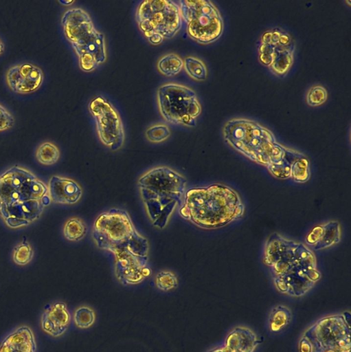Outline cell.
Here are the masks:
<instances>
[{"label":"cell","mask_w":351,"mask_h":352,"mask_svg":"<svg viewBox=\"0 0 351 352\" xmlns=\"http://www.w3.org/2000/svg\"><path fill=\"white\" fill-rule=\"evenodd\" d=\"M223 135L231 147L265 167L273 177L297 183L309 180L308 157L278 142L274 134L260 123L247 118H233L224 124Z\"/></svg>","instance_id":"cell-1"},{"label":"cell","mask_w":351,"mask_h":352,"mask_svg":"<svg viewBox=\"0 0 351 352\" xmlns=\"http://www.w3.org/2000/svg\"><path fill=\"white\" fill-rule=\"evenodd\" d=\"M91 236L98 248L113 256L114 274L122 285H138L150 275L148 241L127 211L113 208L99 214Z\"/></svg>","instance_id":"cell-2"},{"label":"cell","mask_w":351,"mask_h":352,"mask_svg":"<svg viewBox=\"0 0 351 352\" xmlns=\"http://www.w3.org/2000/svg\"><path fill=\"white\" fill-rule=\"evenodd\" d=\"M262 260L270 271L275 289L291 297L304 296L321 277L313 251L306 245L278 232L267 239Z\"/></svg>","instance_id":"cell-3"},{"label":"cell","mask_w":351,"mask_h":352,"mask_svg":"<svg viewBox=\"0 0 351 352\" xmlns=\"http://www.w3.org/2000/svg\"><path fill=\"white\" fill-rule=\"evenodd\" d=\"M51 202L47 184L30 170L14 165L0 174V219L8 228L28 226Z\"/></svg>","instance_id":"cell-4"},{"label":"cell","mask_w":351,"mask_h":352,"mask_svg":"<svg viewBox=\"0 0 351 352\" xmlns=\"http://www.w3.org/2000/svg\"><path fill=\"white\" fill-rule=\"evenodd\" d=\"M245 211L240 194L219 183L187 189L179 208L183 219L205 230L227 226L241 219Z\"/></svg>","instance_id":"cell-5"},{"label":"cell","mask_w":351,"mask_h":352,"mask_svg":"<svg viewBox=\"0 0 351 352\" xmlns=\"http://www.w3.org/2000/svg\"><path fill=\"white\" fill-rule=\"evenodd\" d=\"M186 178L177 170L157 166L144 172L137 180L139 195L147 217L157 229H164L181 206L187 190Z\"/></svg>","instance_id":"cell-6"},{"label":"cell","mask_w":351,"mask_h":352,"mask_svg":"<svg viewBox=\"0 0 351 352\" xmlns=\"http://www.w3.org/2000/svg\"><path fill=\"white\" fill-rule=\"evenodd\" d=\"M61 25L82 71L91 72L105 63L107 58L105 36L95 28L87 11L80 8L67 10L62 16Z\"/></svg>","instance_id":"cell-7"},{"label":"cell","mask_w":351,"mask_h":352,"mask_svg":"<svg viewBox=\"0 0 351 352\" xmlns=\"http://www.w3.org/2000/svg\"><path fill=\"white\" fill-rule=\"evenodd\" d=\"M299 352H351V314L346 311L316 320L298 342Z\"/></svg>","instance_id":"cell-8"},{"label":"cell","mask_w":351,"mask_h":352,"mask_svg":"<svg viewBox=\"0 0 351 352\" xmlns=\"http://www.w3.org/2000/svg\"><path fill=\"white\" fill-rule=\"evenodd\" d=\"M135 19L139 30L153 45L174 37L183 23L178 3L170 0L141 2L135 12Z\"/></svg>","instance_id":"cell-9"},{"label":"cell","mask_w":351,"mask_h":352,"mask_svg":"<svg viewBox=\"0 0 351 352\" xmlns=\"http://www.w3.org/2000/svg\"><path fill=\"white\" fill-rule=\"evenodd\" d=\"M157 103L162 118L168 123L194 127L201 113L196 92L185 85L168 82L157 91Z\"/></svg>","instance_id":"cell-10"},{"label":"cell","mask_w":351,"mask_h":352,"mask_svg":"<svg viewBox=\"0 0 351 352\" xmlns=\"http://www.w3.org/2000/svg\"><path fill=\"white\" fill-rule=\"evenodd\" d=\"M178 5L188 36L195 42L207 45L223 34L224 23L220 10L210 1L182 0Z\"/></svg>","instance_id":"cell-11"},{"label":"cell","mask_w":351,"mask_h":352,"mask_svg":"<svg viewBox=\"0 0 351 352\" xmlns=\"http://www.w3.org/2000/svg\"><path fill=\"white\" fill-rule=\"evenodd\" d=\"M295 52L292 36L281 28H273L261 36L258 55L260 63L274 75L284 76L291 69Z\"/></svg>","instance_id":"cell-12"},{"label":"cell","mask_w":351,"mask_h":352,"mask_svg":"<svg viewBox=\"0 0 351 352\" xmlns=\"http://www.w3.org/2000/svg\"><path fill=\"white\" fill-rule=\"evenodd\" d=\"M100 142L112 151L120 150L125 141L122 118L114 105L106 98L97 96L89 104Z\"/></svg>","instance_id":"cell-13"},{"label":"cell","mask_w":351,"mask_h":352,"mask_svg":"<svg viewBox=\"0 0 351 352\" xmlns=\"http://www.w3.org/2000/svg\"><path fill=\"white\" fill-rule=\"evenodd\" d=\"M44 80L43 70L30 63L10 67L5 73V82L10 89L19 94H29L38 90Z\"/></svg>","instance_id":"cell-14"},{"label":"cell","mask_w":351,"mask_h":352,"mask_svg":"<svg viewBox=\"0 0 351 352\" xmlns=\"http://www.w3.org/2000/svg\"><path fill=\"white\" fill-rule=\"evenodd\" d=\"M71 315L67 305L61 301L49 304L44 309L40 320L42 331L52 338H59L67 331Z\"/></svg>","instance_id":"cell-15"},{"label":"cell","mask_w":351,"mask_h":352,"mask_svg":"<svg viewBox=\"0 0 351 352\" xmlns=\"http://www.w3.org/2000/svg\"><path fill=\"white\" fill-rule=\"evenodd\" d=\"M341 240L339 221L330 220L313 228L305 238L306 245L312 250H322L338 244Z\"/></svg>","instance_id":"cell-16"},{"label":"cell","mask_w":351,"mask_h":352,"mask_svg":"<svg viewBox=\"0 0 351 352\" xmlns=\"http://www.w3.org/2000/svg\"><path fill=\"white\" fill-rule=\"evenodd\" d=\"M47 186L50 199L56 204L73 205L82 196L81 186L69 177L53 175L50 177Z\"/></svg>","instance_id":"cell-17"},{"label":"cell","mask_w":351,"mask_h":352,"mask_svg":"<svg viewBox=\"0 0 351 352\" xmlns=\"http://www.w3.org/2000/svg\"><path fill=\"white\" fill-rule=\"evenodd\" d=\"M0 352H36V342L32 329L27 325L14 329L1 342Z\"/></svg>","instance_id":"cell-18"},{"label":"cell","mask_w":351,"mask_h":352,"mask_svg":"<svg viewBox=\"0 0 351 352\" xmlns=\"http://www.w3.org/2000/svg\"><path fill=\"white\" fill-rule=\"evenodd\" d=\"M259 344L260 340L252 329L237 326L227 333L223 345L229 352H254Z\"/></svg>","instance_id":"cell-19"},{"label":"cell","mask_w":351,"mask_h":352,"mask_svg":"<svg viewBox=\"0 0 351 352\" xmlns=\"http://www.w3.org/2000/svg\"><path fill=\"white\" fill-rule=\"evenodd\" d=\"M292 320V311L286 306L273 307L268 317V328L271 332L278 333L286 328Z\"/></svg>","instance_id":"cell-20"},{"label":"cell","mask_w":351,"mask_h":352,"mask_svg":"<svg viewBox=\"0 0 351 352\" xmlns=\"http://www.w3.org/2000/svg\"><path fill=\"white\" fill-rule=\"evenodd\" d=\"M157 68L163 76L172 77L183 69V59L177 54L168 53L159 58Z\"/></svg>","instance_id":"cell-21"},{"label":"cell","mask_w":351,"mask_h":352,"mask_svg":"<svg viewBox=\"0 0 351 352\" xmlns=\"http://www.w3.org/2000/svg\"><path fill=\"white\" fill-rule=\"evenodd\" d=\"M63 233L67 241H79L86 236L87 226L81 218L73 217L68 219L64 223Z\"/></svg>","instance_id":"cell-22"},{"label":"cell","mask_w":351,"mask_h":352,"mask_svg":"<svg viewBox=\"0 0 351 352\" xmlns=\"http://www.w3.org/2000/svg\"><path fill=\"white\" fill-rule=\"evenodd\" d=\"M183 68L186 74L194 80L204 81L207 78V66L202 60L197 57L186 56L183 59Z\"/></svg>","instance_id":"cell-23"},{"label":"cell","mask_w":351,"mask_h":352,"mask_svg":"<svg viewBox=\"0 0 351 352\" xmlns=\"http://www.w3.org/2000/svg\"><path fill=\"white\" fill-rule=\"evenodd\" d=\"M60 153L58 147L51 142H44L36 148L35 157L41 164L50 166L56 164L60 158Z\"/></svg>","instance_id":"cell-24"},{"label":"cell","mask_w":351,"mask_h":352,"mask_svg":"<svg viewBox=\"0 0 351 352\" xmlns=\"http://www.w3.org/2000/svg\"><path fill=\"white\" fill-rule=\"evenodd\" d=\"M95 318L94 310L86 305L77 307L72 317L75 326L81 329H86L92 327L95 322Z\"/></svg>","instance_id":"cell-25"},{"label":"cell","mask_w":351,"mask_h":352,"mask_svg":"<svg viewBox=\"0 0 351 352\" xmlns=\"http://www.w3.org/2000/svg\"><path fill=\"white\" fill-rule=\"evenodd\" d=\"M171 135L170 127L164 123H156L148 126L145 131L146 140L151 143H161Z\"/></svg>","instance_id":"cell-26"},{"label":"cell","mask_w":351,"mask_h":352,"mask_svg":"<svg viewBox=\"0 0 351 352\" xmlns=\"http://www.w3.org/2000/svg\"><path fill=\"white\" fill-rule=\"evenodd\" d=\"M34 256V250L30 243L23 240L18 243L13 249L12 260L18 265H25L28 264Z\"/></svg>","instance_id":"cell-27"},{"label":"cell","mask_w":351,"mask_h":352,"mask_svg":"<svg viewBox=\"0 0 351 352\" xmlns=\"http://www.w3.org/2000/svg\"><path fill=\"white\" fill-rule=\"evenodd\" d=\"M156 287L162 292H169L174 289L178 286V278L177 275L170 270L159 271L155 277Z\"/></svg>","instance_id":"cell-28"},{"label":"cell","mask_w":351,"mask_h":352,"mask_svg":"<svg viewBox=\"0 0 351 352\" xmlns=\"http://www.w3.org/2000/svg\"><path fill=\"white\" fill-rule=\"evenodd\" d=\"M328 98V91L325 87L315 85L310 87L306 94V102L310 107H318L324 104Z\"/></svg>","instance_id":"cell-29"},{"label":"cell","mask_w":351,"mask_h":352,"mask_svg":"<svg viewBox=\"0 0 351 352\" xmlns=\"http://www.w3.org/2000/svg\"><path fill=\"white\" fill-rule=\"evenodd\" d=\"M14 124V116L5 107L0 104V132L11 129Z\"/></svg>","instance_id":"cell-30"},{"label":"cell","mask_w":351,"mask_h":352,"mask_svg":"<svg viewBox=\"0 0 351 352\" xmlns=\"http://www.w3.org/2000/svg\"><path fill=\"white\" fill-rule=\"evenodd\" d=\"M206 352H229L228 349L224 346H218L214 348H212L207 351Z\"/></svg>","instance_id":"cell-31"},{"label":"cell","mask_w":351,"mask_h":352,"mask_svg":"<svg viewBox=\"0 0 351 352\" xmlns=\"http://www.w3.org/2000/svg\"><path fill=\"white\" fill-rule=\"evenodd\" d=\"M5 51V45L2 40L0 38V55H1Z\"/></svg>","instance_id":"cell-32"},{"label":"cell","mask_w":351,"mask_h":352,"mask_svg":"<svg viewBox=\"0 0 351 352\" xmlns=\"http://www.w3.org/2000/svg\"><path fill=\"white\" fill-rule=\"evenodd\" d=\"M59 3H60L63 5H69L73 3V1H59Z\"/></svg>","instance_id":"cell-33"}]
</instances>
